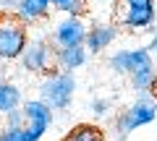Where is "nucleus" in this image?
<instances>
[{"label": "nucleus", "mask_w": 157, "mask_h": 141, "mask_svg": "<svg viewBox=\"0 0 157 141\" xmlns=\"http://www.w3.org/2000/svg\"><path fill=\"white\" fill-rule=\"evenodd\" d=\"M29 45V24L13 11H0V58L18 60Z\"/></svg>", "instance_id": "1"}, {"label": "nucleus", "mask_w": 157, "mask_h": 141, "mask_svg": "<svg viewBox=\"0 0 157 141\" xmlns=\"http://www.w3.org/2000/svg\"><path fill=\"white\" fill-rule=\"evenodd\" d=\"M155 118H157V99L152 97V91H141L134 105L115 118V136H113V141H126L131 131L141 128V125H149Z\"/></svg>", "instance_id": "2"}, {"label": "nucleus", "mask_w": 157, "mask_h": 141, "mask_svg": "<svg viewBox=\"0 0 157 141\" xmlns=\"http://www.w3.org/2000/svg\"><path fill=\"white\" fill-rule=\"evenodd\" d=\"M73 91H76V76L52 68L39 84V99L50 110H68L73 102Z\"/></svg>", "instance_id": "3"}, {"label": "nucleus", "mask_w": 157, "mask_h": 141, "mask_svg": "<svg viewBox=\"0 0 157 141\" xmlns=\"http://www.w3.org/2000/svg\"><path fill=\"white\" fill-rule=\"evenodd\" d=\"M118 3V26L128 32H147L155 26V0H115Z\"/></svg>", "instance_id": "4"}, {"label": "nucleus", "mask_w": 157, "mask_h": 141, "mask_svg": "<svg viewBox=\"0 0 157 141\" xmlns=\"http://www.w3.org/2000/svg\"><path fill=\"white\" fill-rule=\"evenodd\" d=\"M24 115H26V125H24V141H42L47 128L55 120V110H50L42 99H26L21 105Z\"/></svg>", "instance_id": "5"}, {"label": "nucleus", "mask_w": 157, "mask_h": 141, "mask_svg": "<svg viewBox=\"0 0 157 141\" xmlns=\"http://www.w3.org/2000/svg\"><path fill=\"white\" fill-rule=\"evenodd\" d=\"M107 65L115 71V73L123 76H134L139 71H149L155 68V60H152V52L147 47H131V50H118L115 55L107 58Z\"/></svg>", "instance_id": "6"}, {"label": "nucleus", "mask_w": 157, "mask_h": 141, "mask_svg": "<svg viewBox=\"0 0 157 141\" xmlns=\"http://www.w3.org/2000/svg\"><path fill=\"white\" fill-rule=\"evenodd\" d=\"M18 60H21L26 73L47 76L52 71V65H55V52H52V45L47 39H32Z\"/></svg>", "instance_id": "7"}, {"label": "nucleus", "mask_w": 157, "mask_h": 141, "mask_svg": "<svg viewBox=\"0 0 157 141\" xmlns=\"http://www.w3.org/2000/svg\"><path fill=\"white\" fill-rule=\"evenodd\" d=\"M86 29L89 26L84 24V18L66 16L52 26L50 39L55 47H78V45H84V39H86Z\"/></svg>", "instance_id": "8"}, {"label": "nucleus", "mask_w": 157, "mask_h": 141, "mask_svg": "<svg viewBox=\"0 0 157 141\" xmlns=\"http://www.w3.org/2000/svg\"><path fill=\"white\" fill-rule=\"evenodd\" d=\"M115 37H118V24L97 21V24H92V26L86 29L84 47H86V52H94V55H100V52H105L107 47L115 42Z\"/></svg>", "instance_id": "9"}, {"label": "nucleus", "mask_w": 157, "mask_h": 141, "mask_svg": "<svg viewBox=\"0 0 157 141\" xmlns=\"http://www.w3.org/2000/svg\"><path fill=\"white\" fill-rule=\"evenodd\" d=\"M86 58H89V52H86L84 45H78V47H58L55 50V65H58V71L73 73V71H78L81 65H86Z\"/></svg>", "instance_id": "10"}, {"label": "nucleus", "mask_w": 157, "mask_h": 141, "mask_svg": "<svg viewBox=\"0 0 157 141\" xmlns=\"http://www.w3.org/2000/svg\"><path fill=\"white\" fill-rule=\"evenodd\" d=\"M50 8H52V0H18L13 13L24 18L26 24H34V21H42L50 13Z\"/></svg>", "instance_id": "11"}, {"label": "nucleus", "mask_w": 157, "mask_h": 141, "mask_svg": "<svg viewBox=\"0 0 157 141\" xmlns=\"http://www.w3.org/2000/svg\"><path fill=\"white\" fill-rule=\"evenodd\" d=\"M24 105V94L21 89H18L16 84H8V81H3L0 84V115H8L11 110L21 107Z\"/></svg>", "instance_id": "12"}, {"label": "nucleus", "mask_w": 157, "mask_h": 141, "mask_svg": "<svg viewBox=\"0 0 157 141\" xmlns=\"http://www.w3.org/2000/svg\"><path fill=\"white\" fill-rule=\"evenodd\" d=\"M63 141H105V133H102V128L94 125V123H78L66 133Z\"/></svg>", "instance_id": "13"}, {"label": "nucleus", "mask_w": 157, "mask_h": 141, "mask_svg": "<svg viewBox=\"0 0 157 141\" xmlns=\"http://www.w3.org/2000/svg\"><path fill=\"white\" fill-rule=\"evenodd\" d=\"M52 11L63 13V16H84L89 11V0H52Z\"/></svg>", "instance_id": "14"}, {"label": "nucleus", "mask_w": 157, "mask_h": 141, "mask_svg": "<svg viewBox=\"0 0 157 141\" xmlns=\"http://www.w3.org/2000/svg\"><path fill=\"white\" fill-rule=\"evenodd\" d=\"M155 68H149V71H139V73L128 76L131 79V86H134L136 94H141V91H152V84H155Z\"/></svg>", "instance_id": "15"}, {"label": "nucleus", "mask_w": 157, "mask_h": 141, "mask_svg": "<svg viewBox=\"0 0 157 141\" xmlns=\"http://www.w3.org/2000/svg\"><path fill=\"white\" fill-rule=\"evenodd\" d=\"M110 107H113V102L105 99V97H94V99L89 102V113L94 115V118H107V115H110Z\"/></svg>", "instance_id": "16"}, {"label": "nucleus", "mask_w": 157, "mask_h": 141, "mask_svg": "<svg viewBox=\"0 0 157 141\" xmlns=\"http://www.w3.org/2000/svg\"><path fill=\"white\" fill-rule=\"evenodd\" d=\"M0 141H24V128H18V125H3Z\"/></svg>", "instance_id": "17"}, {"label": "nucleus", "mask_w": 157, "mask_h": 141, "mask_svg": "<svg viewBox=\"0 0 157 141\" xmlns=\"http://www.w3.org/2000/svg\"><path fill=\"white\" fill-rule=\"evenodd\" d=\"M3 118H6V125H18V128H24V125H26V115H24V107L11 110V113L3 115Z\"/></svg>", "instance_id": "18"}, {"label": "nucleus", "mask_w": 157, "mask_h": 141, "mask_svg": "<svg viewBox=\"0 0 157 141\" xmlns=\"http://www.w3.org/2000/svg\"><path fill=\"white\" fill-rule=\"evenodd\" d=\"M18 0H0V11H16Z\"/></svg>", "instance_id": "19"}, {"label": "nucleus", "mask_w": 157, "mask_h": 141, "mask_svg": "<svg viewBox=\"0 0 157 141\" xmlns=\"http://www.w3.org/2000/svg\"><path fill=\"white\" fill-rule=\"evenodd\" d=\"M147 50H149L152 55H157V29L152 32V39H149V47H147Z\"/></svg>", "instance_id": "20"}, {"label": "nucleus", "mask_w": 157, "mask_h": 141, "mask_svg": "<svg viewBox=\"0 0 157 141\" xmlns=\"http://www.w3.org/2000/svg\"><path fill=\"white\" fill-rule=\"evenodd\" d=\"M152 97L157 99V76H155V84H152Z\"/></svg>", "instance_id": "21"}, {"label": "nucleus", "mask_w": 157, "mask_h": 141, "mask_svg": "<svg viewBox=\"0 0 157 141\" xmlns=\"http://www.w3.org/2000/svg\"><path fill=\"white\" fill-rule=\"evenodd\" d=\"M89 3H113V0H89Z\"/></svg>", "instance_id": "22"}, {"label": "nucleus", "mask_w": 157, "mask_h": 141, "mask_svg": "<svg viewBox=\"0 0 157 141\" xmlns=\"http://www.w3.org/2000/svg\"><path fill=\"white\" fill-rule=\"evenodd\" d=\"M3 81H6V79H3V71H0V84H3Z\"/></svg>", "instance_id": "23"}, {"label": "nucleus", "mask_w": 157, "mask_h": 141, "mask_svg": "<svg viewBox=\"0 0 157 141\" xmlns=\"http://www.w3.org/2000/svg\"><path fill=\"white\" fill-rule=\"evenodd\" d=\"M0 71H3V58H0Z\"/></svg>", "instance_id": "24"}, {"label": "nucleus", "mask_w": 157, "mask_h": 141, "mask_svg": "<svg viewBox=\"0 0 157 141\" xmlns=\"http://www.w3.org/2000/svg\"><path fill=\"white\" fill-rule=\"evenodd\" d=\"M0 131H3V125H0Z\"/></svg>", "instance_id": "25"}]
</instances>
